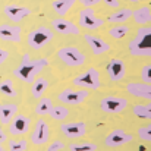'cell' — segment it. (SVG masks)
Here are the masks:
<instances>
[{"instance_id":"obj_5","label":"cell","mask_w":151,"mask_h":151,"mask_svg":"<svg viewBox=\"0 0 151 151\" xmlns=\"http://www.w3.org/2000/svg\"><path fill=\"white\" fill-rule=\"evenodd\" d=\"M57 57L68 66H82L85 63V54L78 47H72V46L59 49Z\"/></svg>"},{"instance_id":"obj_7","label":"cell","mask_w":151,"mask_h":151,"mask_svg":"<svg viewBox=\"0 0 151 151\" xmlns=\"http://www.w3.org/2000/svg\"><path fill=\"white\" fill-rule=\"evenodd\" d=\"M50 139V126L44 119L37 120L31 135H29V141L35 145H44L47 141Z\"/></svg>"},{"instance_id":"obj_22","label":"cell","mask_w":151,"mask_h":151,"mask_svg":"<svg viewBox=\"0 0 151 151\" xmlns=\"http://www.w3.org/2000/svg\"><path fill=\"white\" fill-rule=\"evenodd\" d=\"M131 16H132V10L128 7H122V9H117L116 12H113L111 15H109L107 21L110 24H123V22L129 21Z\"/></svg>"},{"instance_id":"obj_37","label":"cell","mask_w":151,"mask_h":151,"mask_svg":"<svg viewBox=\"0 0 151 151\" xmlns=\"http://www.w3.org/2000/svg\"><path fill=\"white\" fill-rule=\"evenodd\" d=\"M6 139H7V137H6V132H4V131L0 128V144H1V142H4Z\"/></svg>"},{"instance_id":"obj_10","label":"cell","mask_w":151,"mask_h":151,"mask_svg":"<svg viewBox=\"0 0 151 151\" xmlns=\"http://www.w3.org/2000/svg\"><path fill=\"white\" fill-rule=\"evenodd\" d=\"M134 139V137L128 132H125L123 129H113L104 139L106 147L114 148V147H122L125 144H129Z\"/></svg>"},{"instance_id":"obj_13","label":"cell","mask_w":151,"mask_h":151,"mask_svg":"<svg viewBox=\"0 0 151 151\" xmlns=\"http://www.w3.org/2000/svg\"><path fill=\"white\" fill-rule=\"evenodd\" d=\"M51 27H53V29L56 32L63 34V35H79L81 34L78 25H75L73 22H70L68 19H63V18L53 19L51 21Z\"/></svg>"},{"instance_id":"obj_20","label":"cell","mask_w":151,"mask_h":151,"mask_svg":"<svg viewBox=\"0 0 151 151\" xmlns=\"http://www.w3.org/2000/svg\"><path fill=\"white\" fill-rule=\"evenodd\" d=\"M131 18H134L135 24H138V25H147L151 21L150 6H141V7H138L137 10L132 12V16Z\"/></svg>"},{"instance_id":"obj_32","label":"cell","mask_w":151,"mask_h":151,"mask_svg":"<svg viewBox=\"0 0 151 151\" xmlns=\"http://www.w3.org/2000/svg\"><path fill=\"white\" fill-rule=\"evenodd\" d=\"M141 79H142V82H147V84L151 82V66L150 65H144L142 66V69H141Z\"/></svg>"},{"instance_id":"obj_31","label":"cell","mask_w":151,"mask_h":151,"mask_svg":"<svg viewBox=\"0 0 151 151\" xmlns=\"http://www.w3.org/2000/svg\"><path fill=\"white\" fill-rule=\"evenodd\" d=\"M138 138L142 141H150L151 139V126L150 125H144L138 129Z\"/></svg>"},{"instance_id":"obj_2","label":"cell","mask_w":151,"mask_h":151,"mask_svg":"<svg viewBox=\"0 0 151 151\" xmlns=\"http://www.w3.org/2000/svg\"><path fill=\"white\" fill-rule=\"evenodd\" d=\"M151 28L150 27H142L137 31L135 38L129 43V53L137 57H150L151 56Z\"/></svg>"},{"instance_id":"obj_19","label":"cell","mask_w":151,"mask_h":151,"mask_svg":"<svg viewBox=\"0 0 151 151\" xmlns=\"http://www.w3.org/2000/svg\"><path fill=\"white\" fill-rule=\"evenodd\" d=\"M18 106L13 103H1L0 104V122L1 125H9V122L16 116Z\"/></svg>"},{"instance_id":"obj_35","label":"cell","mask_w":151,"mask_h":151,"mask_svg":"<svg viewBox=\"0 0 151 151\" xmlns=\"http://www.w3.org/2000/svg\"><path fill=\"white\" fill-rule=\"evenodd\" d=\"M101 1H104L106 3V6H109V7H114V9H117L119 7V0H101Z\"/></svg>"},{"instance_id":"obj_8","label":"cell","mask_w":151,"mask_h":151,"mask_svg":"<svg viewBox=\"0 0 151 151\" xmlns=\"http://www.w3.org/2000/svg\"><path fill=\"white\" fill-rule=\"evenodd\" d=\"M79 27L84 29H97L104 24V21L99 18L91 7H85L79 12Z\"/></svg>"},{"instance_id":"obj_21","label":"cell","mask_w":151,"mask_h":151,"mask_svg":"<svg viewBox=\"0 0 151 151\" xmlns=\"http://www.w3.org/2000/svg\"><path fill=\"white\" fill-rule=\"evenodd\" d=\"M49 88V81L46 78H37L31 82V94L34 99H40L43 97V94L46 93V90Z\"/></svg>"},{"instance_id":"obj_1","label":"cell","mask_w":151,"mask_h":151,"mask_svg":"<svg viewBox=\"0 0 151 151\" xmlns=\"http://www.w3.org/2000/svg\"><path fill=\"white\" fill-rule=\"evenodd\" d=\"M49 65V60L47 59H35L32 60L29 57V54H24L21 63L13 69V76L18 78L19 81L22 82H27V84H31L35 76Z\"/></svg>"},{"instance_id":"obj_36","label":"cell","mask_w":151,"mask_h":151,"mask_svg":"<svg viewBox=\"0 0 151 151\" xmlns=\"http://www.w3.org/2000/svg\"><path fill=\"white\" fill-rule=\"evenodd\" d=\"M7 57H9V53L4 50V49H0V65L4 63L7 60Z\"/></svg>"},{"instance_id":"obj_18","label":"cell","mask_w":151,"mask_h":151,"mask_svg":"<svg viewBox=\"0 0 151 151\" xmlns=\"http://www.w3.org/2000/svg\"><path fill=\"white\" fill-rule=\"evenodd\" d=\"M21 31L22 29L19 27H16V25L3 24V25H0V40L19 43L21 41Z\"/></svg>"},{"instance_id":"obj_14","label":"cell","mask_w":151,"mask_h":151,"mask_svg":"<svg viewBox=\"0 0 151 151\" xmlns=\"http://www.w3.org/2000/svg\"><path fill=\"white\" fill-rule=\"evenodd\" d=\"M107 73H109V78L113 81V82H119L125 78V73H126V65L122 59H111L107 66Z\"/></svg>"},{"instance_id":"obj_6","label":"cell","mask_w":151,"mask_h":151,"mask_svg":"<svg viewBox=\"0 0 151 151\" xmlns=\"http://www.w3.org/2000/svg\"><path fill=\"white\" fill-rule=\"evenodd\" d=\"M90 96L88 90H70V88H66L63 90L62 93L57 94V100L63 104H68V106H78V104H82L84 101L87 100V97Z\"/></svg>"},{"instance_id":"obj_38","label":"cell","mask_w":151,"mask_h":151,"mask_svg":"<svg viewBox=\"0 0 151 151\" xmlns=\"http://www.w3.org/2000/svg\"><path fill=\"white\" fill-rule=\"evenodd\" d=\"M129 1H132V3H138V1H141V0H129Z\"/></svg>"},{"instance_id":"obj_4","label":"cell","mask_w":151,"mask_h":151,"mask_svg":"<svg viewBox=\"0 0 151 151\" xmlns=\"http://www.w3.org/2000/svg\"><path fill=\"white\" fill-rule=\"evenodd\" d=\"M73 85L84 88V90H99L101 85L100 72L96 68H90L76 78H73Z\"/></svg>"},{"instance_id":"obj_11","label":"cell","mask_w":151,"mask_h":151,"mask_svg":"<svg viewBox=\"0 0 151 151\" xmlns=\"http://www.w3.org/2000/svg\"><path fill=\"white\" fill-rule=\"evenodd\" d=\"M62 134L69 139H78L87 134V126L84 122H68L60 125Z\"/></svg>"},{"instance_id":"obj_27","label":"cell","mask_w":151,"mask_h":151,"mask_svg":"<svg viewBox=\"0 0 151 151\" xmlns=\"http://www.w3.org/2000/svg\"><path fill=\"white\" fill-rule=\"evenodd\" d=\"M128 32H129V27L120 25V24H117L116 27H111V28L109 29V35H110L111 38H114V40H120V38L126 37Z\"/></svg>"},{"instance_id":"obj_28","label":"cell","mask_w":151,"mask_h":151,"mask_svg":"<svg viewBox=\"0 0 151 151\" xmlns=\"http://www.w3.org/2000/svg\"><path fill=\"white\" fill-rule=\"evenodd\" d=\"M0 94L6 97H16V90H15L12 79H3L0 82Z\"/></svg>"},{"instance_id":"obj_39","label":"cell","mask_w":151,"mask_h":151,"mask_svg":"<svg viewBox=\"0 0 151 151\" xmlns=\"http://www.w3.org/2000/svg\"><path fill=\"white\" fill-rule=\"evenodd\" d=\"M0 151H4V148L1 147V144H0Z\"/></svg>"},{"instance_id":"obj_15","label":"cell","mask_w":151,"mask_h":151,"mask_svg":"<svg viewBox=\"0 0 151 151\" xmlns=\"http://www.w3.org/2000/svg\"><path fill=\"white\" fill-rule=\"evenodd\" d=\"M3 12L12 22H21L27 16L31 15V9L25 7V6H21V4H6Z\"/></svg>"},{"instance_id":"obj_9","label":"cell","mask_w":151,"mask_h":151,"mask_svg":"<svg viewBox=\"0 0 151 151\" xmlns=\"http://www.w3.org/2000/svg\"><path fill=\"white\" fill-rule=\"evenodd\" d=\"M128 107V100L123 97L109 96L100 101V109L104 113H122Z\"/></svg>"},{"instance_id":"obj_24","label":"cell","mask_w":151,"mask_h":151,"mask_svg":"<svg viewBox=\"0 0 151 151\" xmlns=\"http://www.w3.org/2000/svg\"><path fill=\"white\" fill-rule=\"evenodd\" d=\"M49 116H50L53 120H59V122H62V120H65V119L69 116V109H68L66 106H63V104L53 106L51 110L49 111Z\"/></svg>"},{"instance_id":"obj_30","label":"cell","mask_w":151,"mask_h":151,"mask_svg":"<svg viewBox=\"0 0 151 151\" xmlns=\"http://www.w3.org/2000/svg\"><path fill=\"white\" fill-rule=\"evenodd\" d=\"M97 144L93 142H76L69 145V151H97Z\"/></svg>"},{"instance_id":"obj_29","label":"cell","mask_w":151,"mask_h":151,"mask_svg":"<svg viewBox=\"0 0 151 151\" xmlns=\"http://www.w3.org/2000/svg\"><path fill=\"white\" fill-rule=\"evenodd\" d=\"M7 150L27 151L28 150V141H25V139H10V141H7Z\"/></svg>"},{"instance_id":"obj_16","label":"cell","mask_w":151,"mask_h":151,"mask_svg":"<svg viewBox=\"0 0 151 151\" xmlns=\"http://www.w3.org/2000/svg\"><path fill=\"white\" fill-rule=\"evenodd\" d=\"M126 91L138 99L150 100L151 99V85L147 82H129L126 85Z\"/></svg>"},{"instance_id":"obj_33","label":"cell","mask_w":151,"mask_h":151,"mask_svg":"<svg viewBox=\"0 0 151 151\" xmlns=\"http://www.w3.org/2000/svg\"><path fill=\"white\" fill-rule=\"evenodd\" d=\"M62 148H65V144H63L62 141L56 139V141H53L50 145L47 147V150H46V151H60Z\"/></svg>"},{"instance_id":"obj_12","label":"cell","mask_w":151,"mask_h":151,"mask_svg":"<svg viewBox=\"0 0 151 151\" xmlns=\"http://www.w3.org/2000/svg\"><path fill=\"white\" fill-rule=\"evenodd\" d=\"M29 125H31V120L29 117L27 116H15L10 122H9V132L12 137H21V135H25L28 131H29Z\"/></svg>"},{"instance_id":"obj_17","label":"cell","mask_w":151,"mask_h":151,"mask_svg":"<svg viewBox=\"0 0 151 151\" xmlns=\"http://www.w3.org/2000/svg\"><path fill=\"white\" fill-rule=\"evenodd\" d=\"M85 43L88 44V47L91 49V51L94 54H104L110 50V44L106 43L103 38L97 37V35H91V34H85L84 35Z\"/></svg>"},{"instance_id":"obj_26","label":"cell","mask_w":151,"mask_h":151,"mask_svg":"<svg viewBox=\"0 0 151 151\" xmlns=\"http://www.w3.org/2000/svg\"><path fill=\"white\" fill-rule=\"evenodd\" d=\"M51 107H53V101H51L49 97H47V99H46V97H40L38 104L35 106V113L40 114V116H46V114H49Z\"/></svg>"},{"instance_id":"obj_23","label":"cell","mask_w":151,"mask_h":151,"mask_svg":"<svg viewBox=\"0 0 151 151\" xmlns=\"http://www.w3.org/2000/svg\"><path fill=\"white\" fill-rule=\"evenodd\" d=\"M75 3L76 0H54L51 3V7L59 16H65L70 10V7H73Z\"/></svg>"},{"instance_id":"obj_25","label":"cell","mask_w":151,"mask_h":151,"mask_svg":"<svg viewBox=\"0 0 151 151\" xmlns=\"http://www.w3.org/2000/svg\"><path fill=\"white\" fill-rule=\"evenodd\" d=\"M132 113H134L137 117H139V119H147V120H150L151 119V106H150V103L134 106Z\"/></svg>"},{"instance_id":"obj_34","label":"cell","mask_w":151,"mask_h":151,"mask_svg":"<svg viewBox=\"0 0 151 151\" xmlns=\"http://www.w3.org/2000/svg\"><path fill=\"white\" fill-rule=\"evenodd\" d=\"M79 1H81V4H82V6H85V7H91V6L99 4L101 0H79Z\"/></svg>"},{"instance_id":"obj_3","label":"cell","mask_w":151,"mask_h":151,"mask_svg":"<svg viewBox=\"0 0 151 151\" xmlns=\"http://www.w3.org/2000/svg\"><path fill=\"white\" fill-rule=\"evenodd\" d=\"M54 37V32L51 31L50 28L47 27H38L32 31H29L28 37H27V41H28V46L34 50H40L43 49L44 46H47L53 40Z\"/></svg>"}]
</instances>
